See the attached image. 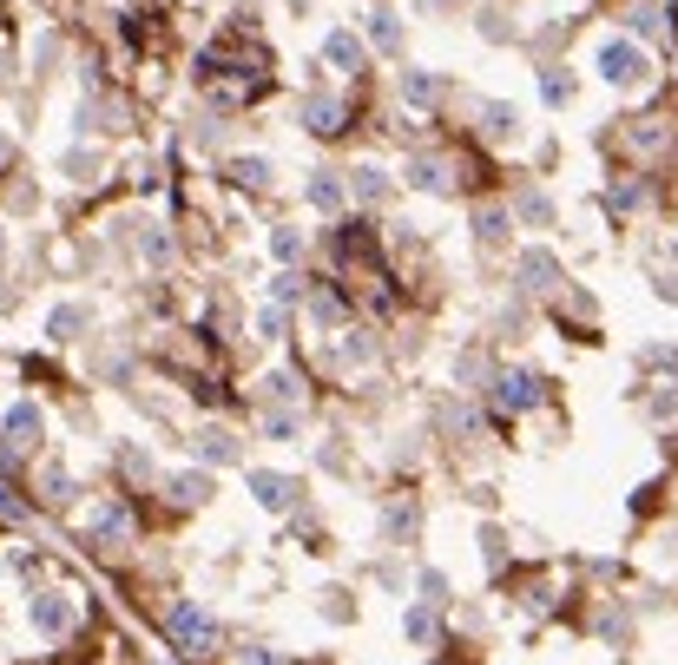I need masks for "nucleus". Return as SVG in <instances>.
Segmentation results:
<instances>
[{
	"mask_svg": "<svg viewBox=\"0 0 678 665\" xmlns=\"http://www.w3.org/2000/svg\"><path fill=\"white\" fill-rule=\"evenodd\" d=\"M349 191H356L363 205H382V198H389V178H382L376 165H356V172H349Z\"/></svg>",
	"mask_w": 678,
	"mask_h": 665,
	"instance_id": "nucleus-15",
	"label": "nucleus"
},
{
	"mask_svg": "<svg viewBox=\"0 0 678 665\" xmlns=\"http://www.w3.org/2000/svg\"><path fill=\"white\" fill-rule=\"evenodd\" d=\"M402 633H409L415 646H435V639H442V633H435V613H422V606H415V613H402Z\"/></svg>",
	"mask_w": 678,
	"mask_h": 665,
	"instance_id": "nucleus-26",
	"label": "nucleus"
},
{
	"mask_svg": "<svg viewBox=\"0 0 678 665\" xmlns=\"http://www.w3.org/2000/svg\"><path fill=\"white\" fill-rule=\"evenodd\" d=\"M7 159H14V139H7V132H0V165H7Z\"/></svg>",
	"mask_w": 678,
	"mask_h": 665,
	"instance_id": "nucleus-36",
	"label": "nucleus"
},
{
	"mask_svg": "<svg viewBox=\"0 0 678 665\" xmlns=\"http://www.w3.org/2000/svg\"><path fill=\"white\" fill-rule=\"evenodd\" d=\"M310 310H316V323H343V303H336L330 290H316V297H310Z\"/></svg>",
	"mask_w": 678,
	"mask_h": 665,
	"instance_id": "nucleus-30",
	"label": "nucleus"
},
{
	"mask_svg": "<svg viewBox=\"0 0 678 665\" xmlns=\"http://www.w3.org/2000/svg\"><path fill=\"white\" fill-rule=\"evenodd\" d=\"M165 639H172L185 659H205V652H218V619H211L198 600H172L165 606Z\"/></svg>",
	"mask_w": 678,
	"mask_h": 665,
	"instance_id": "nucleus-1",
	"label": "nucleus"
},
{
	"mask_svg": "<svg viewBox=\"0 0 678 665\" xmlns=\"http://www.w3.org/2000/svg\"><path fill=\"white\" fill-rule=\"evenodd\" d=\"M224 172H231V185H244V191H264L270 185V159H231Z\"/></svg>",
	"mask_w": 678,
	"mask_h": 665,
	"instance_id": "nucleus-18",
	"label": "nucleus"
},
{
	"mask_svg": "<svg viewBox=\"0 0 678 665\" xmlns=\"http://www.w3.org/2000/svg\"><path fill=\"white\" fill-rule=\"evenodd\" d=\"M626 27H632V33H659L665 20H659V7H632V14H626Z\"/></svg>",
	"mask_w": 678,
	"mask_h": 665,
	"instance_id": "nucleus-31",
	"label": "nucleus"
},
{
	"mask_svg": "<svg viewBox=\"0 0 678 665\" xmlns=\"http://www.w3.org/2000/svg\"><path fill=\"white\" fill-rule=\"evenodd\" d=\"M27 613H33V633H40V639H66V633H73V619H79L66 593H33Z\"/></svg>",
	"mask_w": 678,
	"mask_h": 665,
	"instance_id": "nucleus-5",
	"label": "nucleus"
},
{
	"mask_svg": "<svg viewBox=\"0 0 678 665\" xmlns=\"http://www.w3.org/2000/svg\"><path fill=\"white\" fill-rule=\"evenodd\" d=\"M303 126H310L316 139H336V132L349 126V99H336V93H310V99H303Z\"/></svg>",
	"mask_w": 678,
	"mask_h": 665,
	"instance_id": "nucleus-6",
	"label": "nucleus"
},
{
	"mask_svg": "<svg viewBox=\"0 0 678 665\" xmlns=\"http://www.w3.org/2000/svg\"><path fill=\"white\" fill-rule=\"evenodd\" d=\"M165 494H172L178 507H205L211 501V475H172V481H165Z\"/></svg>",
	"mask_w": 678,
	"mask_h": 665,
	"instance_id": "nucleus-13",
	"label": "nucleus"
},
{
	"mask_svg": "<svg viewBox=\"0 0 678 665\" xmlns=\"http://www.w3.org/2000/svg\"><path fill=\"white\" fill-rule=\"evenodd\" d=\"M198 455H205L211 468H231L237 461V435L231 428H205V435H198Z\"/></svg>",
	"mask_w": 678,
	"mask_h": 665,
	"instance_id": "nucleus-12",
	"label": "nucleus"
},
{
	"mask_svg": "<svg viewBox=\"0 0 678 665\" xmlns=\"http://www.w3.org/2000/svg\"><path fill=\"white\" fill-rule=\"evenodd\" d=\"M251 494H257V507H270V514H290V507H297V481L277 475V468H251Z\"/></svg>",
	"mask_w": 678,
	"mask_h": 665,
	"instance_id": "nucleus-7",
	"label": "nucleus"
},
{
	"mask_svg": "<svg viewBox=\"0 0 678 665\" xmlns=\"http://www.w3.org/2000/svg\"><path fill=\"white\" fill-rule=\"evenodd\" d=\"M310 205L316 211H343V185H336V172H310Z\"/></svg>",
	"mask_w": 678,
	"mask_h": 665,
	"instance_id": "nucleus-21",
	"label": "nucleus"
},
{
	"mask_svg": "<svg viewBox=\"0 0 678 665\" xmlns=\"http://www.w3.org/2000/svg\"><path fill=\"white\" fill-rule=\"evenodd\" d=\"M270 257H277V264H297V257H303V231L277 224V231H270Z\"/></svg>",
	"mask_w": 678,
	"mask_h": 665,
	"instance_id": "nucleus-24",
	"label": "nucleus"
},
{
	"mask_svg": "<svg viewBox=\"0 0 678 665\" xmlns=\"http://www.w3.org/2000/svg\"><path fill=\"white\" fill-rule=\"evenodd\" d=\"M0 514H7V521H27V507L14 501V488H0Z\"/></svg>",
	"mask_w": 678,
	"mask_h": 665,
	"instance_id": "nucleus-34",
	"label": "nucleus"
},
{
	"mask_svg": "<svg viewBox=\"0 0 678 665\" xmlns=\"http://www.w3.org/2000/svg\"><path fill=\"white\" fill-rule=\"evenodd\" d=\"M0 251H7V238H0Z\"/></svg>",
	"mask_w": 678,
	"mask_h": 665,
	"instance_id": "nucleus-37",
	"label": "nucleus"
},
{
	"mask_svg": "<svg viewBox=\"0 0 678 665\" xmlns=\"http://www.w3.org/2000/svg\"><path fill=\"white\" fill-rule=\"evenodd\" d=\"M264 396H270V402H297V409H303V382H297V369H270V376H264Z\"/></svg>",
	"mask_w": 678,
	"mask_h": 665,
	"instance_id": "nucleus-19",
	"label": "nucleus"
},
{
	"mask_svg": "<svg viewBox=\"0 0 678 665\" xmlns=\"http://www.w3.org/2000/svg\"><path fill=\"white\" fill-rule=\"evenodd\" d=\"M547 402V382L534 376V369H501L494 376V409L501 415H527V409H540Z\"/></svg>",
	"mask_w": 678,
	"mask_h": 665,
	"instance_id": "nucleus-2",
	"label": "nucleus"
},
{
	"mask_svg": "<svg viewBox=\"0 0 678 665\" xmlns=\"http://www.w3.org/2000/svg\"><path fill=\"white\" fill-rule=\"evenodd\" d=\"M409 185H415V191H435V198H448V191H455V178H448V159H435V152H415V159H409Z\"/></svg>",
	"mask_w": 678,
	"mask_h": 665,
	"instance_id": "nucleus-8",
	"label": "nucleus"
},
{
	"mask_svg": "<svg viewBox=\"0 0 678 665\" xmlns=\"http://www.w3.org/2000/svg\"><path fill=\"white\" fill-rule=\"evenodd\" d=\"M672 7H678V0H672Z\"/></svg>",
	"mask_w": 678,
	"mask_h": 665,
	"instance_id": "nucleus-38",
	"label": "nucleus"
},
{
	"mask_svg": "<svg viewBox=\"0 0 678 665\" xmlns=\"http://www.w3.org/2000/svg\"><path fill=\"white\" fill-rule=\"evenodd\" d=\"M86 540H93V554H126V547H132V507H126V501L93 507V521H86Z\"/></svg>",
	"mask_w": 678,
	"mask_h": 665,
	"instance_id": "nucleus-3",
	"label": "nucleus"
},
{
	"mask_svg": "<svg viewBox=\"0 0 678 665\" xmlns=\"http://www.w3.org/2000/svg\"><path fill=\"white\" fill-rule=\"evenodd\" d=\"M303 290H310V284H303L297 270H284V277H270V303H297Z\"/></svg>",
	"mask_w": 678,
	"mask_h": 665,
	"instance_id": "nucleus-27",
	"label": "nucleus"
},
{
	"mask_svg": "<svg viewBox=\"0 0 678 665\" xmlns=\"http://www.w3.org/2000/svg\"><path fill=\"white\" fill-rule=\"evenodd\" d=\"M402 99H409V106H435V99H442V80H435V73H402Z\"/></svg>",
	"mask_w": 678,
	"mask_h": 665,
	"instance_id": "nucleus-17",
	"label": "nucleus"
},
{
	"mask_svg": "<svg viewBox=\"0 0 678 665\" xmlns=\"http://www.w3.org/2000/svg\"><path fill=\"white\" fill-rule=\"evenodd\" d=\"M474 231H481V244H501L507 238V211L501 205H481V211H474Z\"/></svg>",
	"mask_w": 678,
	"mask_h": 665,
	"instance_id": "nucleus-25",
	"label": "nucleus"
},
{
	"mask_svg": "<svg viewBox=\"0 0 678 665\" xmlns=\"http://www.w3.org/2000/svg\"><path fill=\"white\" fill-rule=\"evenodd\" d=\"M369 47L376 53H402V20L376 7V14H369Z\"/></svg>",
	"mask_w": 678,
	"mask_h": 665,
	"instance_id": "nucleus-14",
	"label": "nucleus"
},
{
	"mask_svg": "<svg viewBox=\"0 0 678 665\" xmlns=\"http://www.w3.org/2000/svg\"><path fill=\"white\" fill-rule=\"evenodd\" d=\"M514 277H521L527 290H553L560 284V264H553V251H521L514 257Z\"/></svg>",
	"mask_w": 678,
	"mask_h": 665,
	"instance_id": "nucleus-9",
	"label": "nucleus"
},
{
	"mask_svg": "<svg viewBox=\"0 0 678 665\" xmlns=\"http://www.w3.org/2000/svg\"><path fill=\"white\" fill-rule=\"evenodd\" d=\"M593 66H600V80H606V86H646V73H652L646 53L632 47V40H606V47L593 53Z\"/></svg>",
	"mask_w": 678,
	"mask_h": 665,
	"instance_id": "nucleus-4",
	"label": "nucleus"
},
{
	"mask_svg": "<svg viewBox=\"0 0 678 665\" xmlns=\"http://www.w3.org/2000/svg\"><path fill=\"white\" fill-rule=\"evenodd\" d=\"M139 257H145V264H152V270H165V264H172V238H165L158 224H145V238H139Z\"/></svg>",
	"mask_w": 678,
	"mask_h": 665,
	"instance_id": "nucleus-23",
	"label": "nucleus"
},
{
	"mask_svg": "<svg viewBox=\"0 0 678 665\" xmlns=\"http://www.w3.org/2000/svg\"><path fill=\"white\" fill-rule=\"evenodd\" d=\"M14 468H20V455H14V442H7V435H0V481L14 475Z\"/></svg>",
	"mask_w": 678,
	"mask_h": 665,
	"instance_id": "nucleus-35",
	"label": "nucleus"
},
{
	"mask_svg": "<svg viewBox=\"0 0 678 665\" xmlns=\"http://www.w3.org/2000/svg\"><path fill=\"white\" fill-rule=\"evenodd\" d=\"M86 323H93V310H86V303H60V310L47 317V336H53V343H73Z\"/></svg>",
	"mask_w": 678,
	"mask_h": 665,
	"instance_id": "nucleus-11",
	"label": "nucleus"
},
{
	"mask_svg": "<svg viewBox=\"0 0 678 665\" xmlns=\"http://www.w3.org/2000/svg\"><path fill=\"white\" fill-rule=\"evenodd\" d=\"M257 330H264L270 343H277V336L290 330V317H284V303H270V310H257Z\"/></svg>",
	"mask_w": 678,
	"mask_h": 665,
	"instance_id": "nucleus-28",
	"label": "nucleus"
},
{
	"mask_svg": "<svg viewBox=\"0 0 678 665\" xmlns=\"http://www.w3.org/2000/svg\"><path fill=\"white\" fill-rule=\"evenodd\" d=\"M323 60H330V66H343V73H356V66H363V40H356L349 27H336L330 40H323Z\"/></svg>",
	"mask_w": 678,
	"mask_h": 665,
	"instance_id": "nucleus-10",
	"label": "nucleus"
},
{
	"mask_svg": "<svg viewBox=\"0 0 678 665\" xmlns=\"http://www.w3.org/2000/svg\"><path fill=\"white\" fill-rule=\"evenodd\" d=\"M376 356V336H363V330H343V343H336V363H369Z\"/></svg>",
	"mask_w": 678,
	"mask_h": 665,
	"instance_id": "nucleus-22",
	"label": "nucleus"
},
{
	"mask_svg": "<svg viewBox=\"0 0 678 665\" xmlns=\"http://www.w3.org/2000/svg\"><path fill=\"white\" fill-rule=\"evenodd\" d=\"M521 218L527 224H547V198H540V191H521Z\"/></svg>",
	"mask_w": 678,
	"mask_h": 665,
	"instance_id": "nucleus-32",
	"label": "nucleus"
},
{
	"mask_svg": "<svg viewBox=\"0 0 678 665\" xmlns=\"http://www.w3.org/2000/svg\"><path fill=\"white\" fill-rule=\"evenodd\" d=\"M540 93H547V106H560V99H567V93H573V86H567V80H560V73H540Z\"/></svg>",
	"mask_w": 678,
	"mask_h": 665,
	"instance_id": "nucleus-33",
	"label": "nucleus"
},
{
	"mask_svg": "<svg viewBox=\"0 0 678 665\" xmlns=\"http://www.w3.org/2000/svg\"><path fill=\"white\" fill-rule=\"evenodd\" d=\"M40 402H14V409H7V435H14V442H33V435H40Z\"/></svg>",
	"mask_w": 678,
	"mask_h": 665,
	"instance_id": "nucleus-16",
	"label": "nucleus"
},
{
	"mask_svg": "<svg viewBox=\"0 0 678 665\" xmlns=\"http://www.w3.org/2000/svg\"><path fill=\"white\" fill-rule=\"evenodd\" d=\"M514 126H521V119H514V106H481V132H488L494 145L514 139Z\"/></svg>",
	"mask_w": 678,
	"mask_h": 665,
	"instance_id": "nucleus-20",
	"label": "nucleus"
},
{
	"mask_svg": "<svg viewBox=\"0 0 678 665\" xmlns=\"http://www.w3.org/2000/svg\"><path fill=\"white\" fill-rule=\"evenodd\" d=\"M231 665H284V652H270V646H244V652H231Z\"/></svg>",
	"mask_w": 678,
	"mask_h": 665,
	"instance_id": "nucleus-29",
	"label": "nucleus"
}]
</instances>
